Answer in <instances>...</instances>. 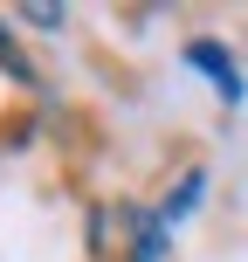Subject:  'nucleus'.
I'll list each match as a JSON object with an SVG mask.
<instances>
[{"instance_id":"f257e3e1","label":"nucleus","mask_w":248,"mask_h":262,"mask_svg":"<svg viewBox=\"0 0 248 262\" xmlns=\"http://www.w3.org/2000/svg\"><path fill=\"white\" fill-rule=\"evenodd\" d=\"M186 62L214 76V90H221V104H235V97H241V76H235V62H228V55L214 49V41H193V49H186Z\"/></svg>"},{"instance_id":"f03ea898","label":"nucleus","mask_w":248,"mask_h":262,"mask_svg":"<svg viewBox=\"0 0 248 262\" xmlns=\"http://www.w3.org/2000/svg\"><path fill=\"white\" fill-rule=\"evenodd\" d=\"M21 21H35V28H62V7H21Z\"/></svg>"}]
</instances>
